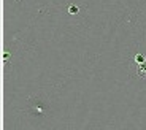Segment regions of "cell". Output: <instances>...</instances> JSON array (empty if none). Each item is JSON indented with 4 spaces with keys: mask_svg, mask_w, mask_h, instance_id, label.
Listing matches in <instances>:
<instances>
[{
    "mask_svg": "<svg viewBox=\"0 0 146 130\" xmlns=\"http://www.w3.org/2000/svg\"><path fill=\"white\" fill-rule=\"evenodd\" d=\"M132 60H133V64H141V62H146V57L143 54H135L132 57Z\"/></svg>",
    "mask_w": 146,
    "mask_h": 130,
    "instance_id": "cell-3",
    "label": "cell"
},
{
    "mask_svg": "<svg viewBox=\"0 0 146 130\" xmlns=\"http://www.w3.org/2000/svg\"><path fill=\"white\" fill-rule=\"evenodd\" d=\"M135 75L138 78H143L146 80V62H141V64H135Z\"/></svg>",
    "mask_w": 146,
    "mask_h": 130,
    "instance_id": "cell-2",
    "label": "cell"
},
{
    "mask_svg": "<svg viewBox=\"0 0 146 130\" xmlns=\"http://www.w3.org/2000/svg\"><path fill=\"white\" fill-rule=\"evenodd\" d=\"M68 13H70V15H78V13H80V8H78L76 5H70V7H68Z\"/></svg>",
    "mask_w": 146,
    "mask_h": 130,
    "instance_id": "cell-4",
    "label": "cell"
},
{
    "mask_svg": "<svg viewBox=\"0 0 146 130\" xmlns=\"http://www.w3.org/2000/svg\"><path fill=\"white\" fill-rule=\"evenodd\" d=\"M30 111L33 114H46V105L40 98H30Z\"/></svg>",
    "mask_w": 146,
    "mask_h": 130,
    "instance_id": "cell-1",
    "label": "cell"
}]
</instances>
